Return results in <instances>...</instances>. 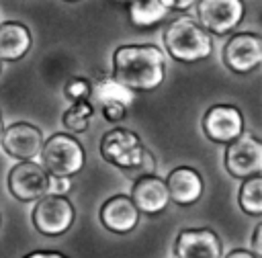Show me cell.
<instances>
[{"mask_svg": "<svg viewBox=\"0 0 262 258\" xmlns=\"http://www.w3.org/2000/svg\"><path fill=\"white\" fill-rule=\"evenodd\" d=\"M164 76V53L156 45H121L113 53V78L129 90H154Z\"/></svg>", "mask_w": 262, "mask_h": 258, "instance_id": "obj_1", "label": "cell"}, {"mask_svg": "<svg viewBox=\"0 0 262 258\" xmlns=\"http://www.w3.org/2000/svg\"><path fill=\"white\" fill-rule=\"evenodd\" d=\"M164 47L166 51L182 63H196L211 55L213 41L194 18L180 14L164 27Z\"/></svg>", "mask_w": 262, "mask_h": 258, "instance_id": "obj_2", "label": "cell"}, {"mask_svg": "<svg viewBox=\"0 0 262 258\" xmlns=\"http://www.w3.org/2000/svg\"><path fill=\"white\" fill-rule=\"evenodd\" d=\"M147 149L143 147L139 135L135 131L123 129V127H115L111 131H106L100 139V156L123 170L125 176H129L133 180L137 168L141 166L143 158H145Z\"/></svg>", "mask_w": 262, "mask_h": 258, "instance_id": "obj_3", "label": "cell"}, {"mask_svg": "<svg viewBox=\"0 0 262 258\" xmlns=\"http://www.w3.org/2000/svg\"><path fill=\"white\" fill-rule=\"evenodd\" d=\"M39 156L49 176H74L84 168L86 162L82 143L74 135L66 133L49 135V139L43 141Z\"/></svg>", "mask_w": 262, "mask_h": 258, "instance_id": "obj_4", "label": "cell"}, {"mask_svg": "<svg viewBox=\"0 0 262 258\" xmlns=\"http://www.w3.org/2000/svg\"><path fill=\"white\" fill-rule=\"evenodd\" d=\"M74 217H76L74 205L66 199V195H53V192H47L41 199H37L31 213L33 227L49 238L66 233L72 227Z\"/></svg>", "mask_w": 262, "mask_h": 258, "instance_id": "obj_5", "label": "cell"}, {"mask_svg": "<svg viewBox=\"0 0 262 258\" xmlns=\"http://www.w3.org/2000/svg\"><path fill=\"white\" fill-rule=\"evenodd\" d=\"M225 168L233 178H250L262 172V141L250 133L242 131L225 147Z\"/></svg>", "mask_w": 262, "mask_h": 258, "instance_id": "obj_6", "label": "cell"}, {"mask_svg": "<svg viewBox=\"0 0 262 258\" xmlns=\"http://www.w3.org/2000/svg\"><path fill=\"white\" fill-rule=\"evenodd\" d=\"M244 14V0H196V23L211 35H229Z\"/></svg>", "mask_w": 262, "mask_h": 258, "instance_id": "obj_7", "label": "cell"}, {"mask_svg": "<svg viewBox=\"0 0 262 258\" xmlns=\"http://www.w3.org/2000/svg\"><path fill=\"white\" fill-rule=\"evenodd\" d=\"M8 190L16 201H37L49 192V172L35 160H20L8 172Z\"/></svg>", "mask_w": 262, "mask_h": 258, "instance_id": "obj_8", "label": "cell"}, {"mask_svg": "<svg viewBox=\"0 0 262 258\" xmlns=\"http://www.w3.org/2000/svg\"><path fill=\"white\" fill-rule=\"evenodd\" d=\"M223 63L235 74H250L262 63V37L256 33H235L223 47Z\"/></svg>", "mask_w": 262, "mask_h": 258, "instance_id": "obj_9", "label": "cell"}, {"mask_svg": "<svg viewBox=\"0 0 262 258\" xmlns=\"http://www.w3.org/2000/svg\"><path fill=\"white\" fill-rule=\"evenodd\" d=\"M203 131L215 143H229L244 131V117L231 104H213L203 117Z\"/></svg>", "mask_w": 262, "mask_h": 258, "instance_id": "obj_10", "label": "cell"}, {"mask_svg": "<svg viewBox=\"0 0 262 258\" xmlns=\"http://www.w3.org/2000/svg\"><path fill=\"white\" fill-rule=\"evenodd\" d=\"M0 143L4 152L16 160H35L43 145V133L31 123H14L2 129Z\"/></svg>", "mask_w": 262, "mask_h": 258, "instance_id": "obj_11", "label": "cell"}, {"mask_svg": "<svg viewBox=\"0 0 262 258\" xmlns=\"http://www.w3.org/2000/svg\"><path fill=\"white\" fill-rule=\"evenodd\" d=\"M176 258H223L219 235L209 227L182 229L176 238Z\"/></svg>", "mask_w": 262, "mask_h": 258, "instance_id": "obj_12", "label": "cell"}, {"mask_svg": "<svg viewBox=\"0 0 262 258\" xmlns=\"http://www.w3.org/2000/svg\"><path fill=\"white\" fill-rule=\"evenodd\" d=\"M131 201L139 213L158 215L168 207L170 195H168L166 182L162 178H158L156 174H147V176H139L133 180Z\"/></svg>", "mask_w": 262, "mask_h": 258, "instance_id": "obj_13", "label": "cell"}, {"mask_svg": "<svg viewBox=\"0 0 262 258\" xmlns=\"http://www.w3.org/2000/svg\"><path fill=\"white\" fill-rule=\"evenodd\" d=\"M98 217L102 227H106L113 233H129L139 223V211L127 195H115L106 199L100 207Z\"/></svg>", "mask_w": 262, "mask_h": 258, "instance_id": "obj_14", "label": "cell"}, {"mask_svg": "<svg viewBox=\"0 0 262 258\" xmlns=\"http://www.w3.org/2000/svg\"><path fill=\"white\" fill-rule=\"evenodd\" d=\"M164 182H166L170 201H174L176 205H182V207L196 203L203 195V178L190 166L174 168Z\"/></svg>", "mask_w": 262, "mask_h": 258, "instance_id": "obj_15", "label": "cell"}, {"mask_svg": "<svg viewBox=\"0 0 262 258\" xmlns=\"http://www.w3.org/2000/svg\"><path fill=\"white\" fill-rule=\"evenodd\" d=\"M31 47V33L25 25L8 20L0 23V61H16Z\"/></svg>", "mask_w": 262, "mask_h": 258, "instance_id": "obj_16", "label": "cell"}, {"mask_svg": "<svg viewBox=\"0 0 262 258\" xmlns=\"http://www.w3.org/2000/svg\"><path fill=\"white\" fill-rule=\"evenodd\" d=\"M125 2H127V12H129L131 23L139 29L158 25L170 12L162 4V0H125Z\"/></svg>", "mask_w": 262, "mask_h": 258, "instance_id": "obj_17", "label": "cell"}, {"mask_svg": "<svg viewBox=\"0 0 262 258\" xmlns=\"http://www.w3.org/2000/svg\"><path fill=\"white\" fill-rule=\"evenodd\" d=\"M90 98L98 106L108 104V102H121V104L129 106L133 102V90H129L127 86H123L121 82H117L113 76H104V78H100V80H96L92 84Z\"/></svg>", "mask_w": 262, "mask_h": 258, "instance_id": "obj_18", "label": "cell"}, {"mask_svg": "<svg viewBox=\"0 0 262 258\" xmlns=\"http://www.w3.org/2000/svg\"><path fill=\"white\" fill-rule=\"evenodd\" d=\"M237 201L246 215H252V217L262 215V176L260 174L244 178Z\"/></svg>", "mask_w": 262, "mask_h": 258, "instance_id": "obj_19", "label": "cell"}, {"mask_svg": "<svg viewBox=\"0 0 262 258\" xmlns=\"http://www.w3.org/2000/svg\"><path fill=\"white\" fill-rule=\"evenodd\" d=\"M94 115V104L88 102V100H76L72 102V106L63 113L61 117V123L68 131L72 133H82L88 129L90 125V117Z\"/></svg>", "mask_w": 262, "mask_h": 258, "instance_id": "obj_20", "label": "cell"}, {"mask_svg": "<svg viewBox=\"0 0 262 258\" xmlns=\"http://www.w3.org/2000/svg\"><path fill=\"white\" fill-rule=\"evenodd\" d=\"M90 92H92V82L88 78H82V76H74L63 84V94L72 102L90 100Z\"/></svg>", "mask_w": 262, "mask_h": 258, "instance_id": "obj_21", "label": "cell"}, {"mask_svg": "<svg viewBox=\"0 0 262 258\" xmlns=\"http://www.w3.org/2000/svg\"><path fill=\"white\" fill-rule=\"evenodd\" d=\"M100 113H102L104 121H108V123H119V121L125 119L127 106L121 104V102H108V104H102V106H100Z\"/></svg>", "mask_w": 262, "mask_h": 258, "instance_id": "obj_22", "label": "cell"}, {"mask_svg": "<svg viewBox=\"0 0 262 258\" xmlns=\"http://www.w3.org/2000/svg\"><path fill=\"white\" fill-rule=\"evenodd\" d=\"M72 188L70 176H49V192L53 195H68Z\"/></svg>", "mask_w": 262, "mask_h": 258, "instance_id": "obj_23", "label": "cell"}, {"mask_svg": "<svg viewBox=\"0 0 262 258\" xmlns=\"http://www.w3.org/2000/svg\"><path fill=\"white\" fill-rule=\"evenodd\" d=\"M252 254L256 258H262V225L258 223L254 227V235H252Z\"/></svg>", "mask_w": 262, "mask_h": 258, "instance_id": "obj_24", "label": "cell"}, {"mask_svg": "<svg viewBox=\"0 0 262 258\" xmlns=\"http://www.w3.org/2000/svg\"><path fill=\"white\" fill-rule=\"evenodd\" d=\"M162 4L168 8V10H188L190 6L196 4V0H162Z\"/></svg>", "mask_w": 262, "mask_h": 258, "instance_id": "obj_25", "label": "cell"}, {"mask_svg": "<svg viewBox=\"0 0 262 258\" xmlns=\"http://www.w3.org/2000/svg\"><path fill=\"white\" fill-rule=\"evenodd\" d=\"M223 258H256L250 250H244V248H235V250H231L227 256H223Z\"/></svg>", "mask_w": 262, "mask_h": 258, "instance_id": "obj_26", "label": "cell"}, {"mask_svg": "<svg viewBox=\"0 0 262 258\" xmlns=\"http://www.w3.org/2000/svg\"><path fill=\"white\" fill-rule=\"evenodd\" d=\"M23 258H68V256H63L59 252H33V254H27Z\"/></svg>", "mask_w": 262, "mask_h": 258, "instance_id": "obj_27", "label": "cell"}, {"mask_svg": "<svg viewBox=\"0 0 262 258\" xmlns=\"http://www.w3.org/2000/svg\"><path fill=\"white\" fill-rule=\"evenodd\" d=\"M2 129H4V125H2V115H0V135H2Z\"/></svg>", "mask_w": 262, "mask_h": 258, "instance_id": "obj_28", "label": "cell"}, {"mask_svg": "<svg viewBox=\"0 0 262 258\" xmlns=\"http://www.w3.org/2000/svg\"><path fill=\"white\" fill-rule=\"evenodd\" d=\"M63 2H78V0H63Z\"/></svg>", "mask_w": 262, "mask_h": 258, "instance_id": "obj_29", "label": "cell"}, {"mask_svg": "<svg viewBox=\"0 0 262 258\" xmlns=\"http://www.w3.org/2000/svg\"><path fill=\"white\" fill-rule=\"evenodd\" d=\"M0 72H2V61H0Z\"/></svg>", "mask_w": 262, "mask_h": 258, "instance_id": "obj_30", "label": "cell"}, {"mask_svg": "<svg viewBox=\"0 0 262 258\" xmlns=\"http://www.w3.org/2000/svg\"><path fill=\"white\" fill-rule=\"evenodd\" d=\"M0 221H2V219H0Z\"/></svg>", "mask_w": 262, "mask_h": 258, "instance_id": "obj_31", "label": "cell"}]
</instances>
